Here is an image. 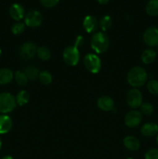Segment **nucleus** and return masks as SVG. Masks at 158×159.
I'll use <instances>...</instances> for the list:
<instances>
[{"instance_id": "obj_1", "label": "nucleus", "mask_w": 158, "mask_h": 159, "mask_svg": "<svg viewBox=\"0 0 158 159\" xmlns=\"http://www.w3.org/2000/svg\"><path fill=\"white\" fill-rule=\"evenodd\" d=\"M84 39L82 36H78L76 38L75 43L73 46H69L64 49L63 52V59L65 63L70 66H75L80 59V53L78 51V47L83 44Z\"/></svg>"}, {"instance_id": "obj_2", "label": "nucleus", "mask_w": 158, "mask_h": 159, "mask_svg": "<svg viewBox=\"0 0 158 159\" xmlns=\"http://www.w3.org/2000/svg\"><path fill=\"white\" fill-rule=\"evenodd\" d=\"M147 80V73L144 68L141 67H134L129 71L127 75V81L131 86L139 88L143 86Z\"/></svg>"}, {"instance_id": "obj_3", "label": "nucleus", "mask_w": 158, "mask_h": 159, "mask_svg": "<svg viewBox=\"0 0 158 159\" xmlns=\"http://www.w3.org/2000/svg\"><path fill=\"white\" fill-rule=\"evenodd\" d=\"M108 46H109V40L104 32L96 33L91 37V47L98 54H102L106 51Z\"/></svg>"}, {"instance_id": "obj_4", "label": "nucleus", "mask_w": 158, "mask_h": 159, "mask_svg": "<svg viewBox=\"0 0 158 159\" xmlns=\"http://www.w3.org/2000/svg\"><path fill=\"white\" fill-rule=\"evenodd\" d=\"M16 107L15 98L9 93H0V113H10Z\"/></svg>"}, {"instance_id": "obj_5", "label": "nucleus", "mask_w": 158, "mask_h": 159, "mask_svg": "<svg viewBox=\"0 0 158 159\" xmlns=\"http://www.w3.org/2000/svg\"><path fill=\"white\" fill-rule=\"evenodd\" d=\"M84 64H85L86 69L93 74H96L99 72L101 69V66H102L100 58L99 56L94 54H87L84 59Z\"/></svg>"}, {"instance_id": "obj_6", "label": "nucleus", "mask_w": 158, "mask_h": 159, "mask_svg": "<svg viewBox=\"0 0 158 159\" xmlns=\"http://www.w3.org/2000/svg\"><path fill=\"white\" fill-rule=\"evenodd\" d=\"M126 102L129 107L133 109H136L141 107L143 102V96L140 91L137 89H132L126 95Z\"/></svg>"}, {"instance_id": "obj_7", "label": "nucleus", "mask_w": 158, "mask_h": 159, "mask_svg": "<svg viewBox=\"0 0 158 159\" xmlns=\"http://www.w3.org/2000/svg\"><path fill=\"white\" fill-rule=\"evenodd\" d=\"M42 22H43V16L38 11H30L25 16V24L29 27H37L40 26Z\"/></svg>"}, {"instance_id": "obj_8", "label": "nucleus", "mask_w": 158, "mask_h": 159, "mask_svg": "<svg viewBox=\"0 0 158 159\" xmlns=\"http://www.w3.org/2000/svg\"><path fill=\"white\" fill-rule=\"evenodd\" d=\"M143 41L147 46L154 47L158 45V29L150 26L146 30L143 34Z\"/></svg>"}, {"instance_id": "obj_9", "label": "nucleus", "mask_w": 158, "mask_h": 159, "mask_svg": "<svg viewBox=\"0 0 158 159\" xmlns=\"http://www.w3.org/2000/svg\"><path fill=\"white\" fill-rule=\"evenodd\" d=\"M37 48L32 42H26L21 46L20 50V57L23 60H29L33 58L37 54Z\"/></svg>"}, {"instance_id": "obj_10", "label": "nucleus", "mask_w": 158, "mask_h": 159, "mask_svg": "<svg viewBox=\"0 0 158 159\" xmlns=\"http://www.w3.org/2000/svg\"><path fill=\"white\" fill-rule=\"evenodd\" d=\"M142 121V114L137 110H131L125 116V124L129 127H135Z\"/></svg>"}, {"instance_id": "obj_11", "label": "nucleus", "mask_w": 158, "mask_h": 159, "mask_svg": "<svg viewBox=\"0 0 158 159\" xmlns=\"http://www.w3.org/2000/svg\"><path fill=\"white\" fill-rule=\"evenodd\" d=\"M99 24L97 19L92 16H87L84 19L83 27L88 34L95 32L99 27Z\"/></svg>"}, {"instance_id": "obj_12", "label": "nucleus", "mask_w": 158, "mask_h": 159, "mask_svg": "<svg viewBox=\"0 0 158 159\" xmlns=\"http://www.w3.org/2000/svg\"><path fill=\"white\" fill-rule=\"evenodd\" d=\"M9 15L13 20L19 21L24 17L25 10L22 5L14 3L9 8Z\"/></svg>"}, {"instance_id": "obj_13", "label": "nucleus", "mask_w": 158, "mask_h": 159, "mask_svg": "<svg viewBox=\"0 0 158 159\" xmlns=\"http://www.w3.org/2000/svg\"><path fill=\"white\" fill-rule=\"evenodd\" d=\"M98 107L99 109L104 111H110V110H113L114 109V101L109 96H104L99 98L98 99L97 102Z\"/></svg>"}, {"instance_id": "obj_14", "label": "nucleus", "mask_w": 158, "mask_h": 159, "mask_svg": "<svg viewBox=\"0 0 158 159\" xmlns=\"http://www.w3.org/2000/svg\"><path fill=\"white\" fill-rule=\"evenodd\" d=\"M140 131L143 136L151 138L158 133V125L154 123H147L142 126Z\"/></svg>"}, {"instance_id": "obj_15", "label": "nucleus", "mask_w": 158, "mask_h": 159, "mask_svg": "<svg viewBox=\"0 0 158 159\" xmlns=\"http://www.w3.org/2000/svg\"><path fill=\"white\" fill-rule=\"evenodd\" d=\"M12 127V119L9 116L3 114L0 116V134L8 133Z\"/></svg>"}, {"instance_id": "obj_16", "label": "nucleus", "mask_w": 158, "mask_h": 159, "mask_svg": "<svg viewBox=\"0 0 158 159\" xmlns=\"http://www.w3.org/2000/svg\"><path fill=\"white\" fill-rule=\"evenodd\" d=\"M123 144L124 146L128 150L132 151V152L137 151L139 148V146H140V143H139V140L133 136L125 137L123 140Z\"/></svg>"}, {"instance_id": "obj_17", "label": "nucleus", "mask_w": 158, "mask_h": 159, "mask_svg": "<svg viewBox=\"0 0 158 159\" xmlns=\"http://www.w3.org/2000/svg\"><path fill=\"white\" fill-rule=\"evenodd\" d=\"M14 77V74L9 68L0 69V85H6L10 83Z\"/></svg>"}, {"instance_id": "obj_18", "label": "nucleus", "mask_w": 158, "mask_h": 159, "mask_svg": "<svg viewBox=\"0 0 158 159\" xmlns=\"http://www.w3.org/2000/svg\"><path fill=\"white\" fill-rule=\"evenodd\" d=\"M156 57V52L153 49H147L142 53L141 59L144 64H150L155 60Z\"/></svg>"}, {"instance_id": "obj_19", "label": "nucleus", "mask_w": 158, "mask_h": 159, "mask_svg": "<svg viewBox=\"0 0 158 159\" xmlns=\"http://www.w3.org/2000/svg\"><path fill=\"white\" fill-rule=\"evenodd\" d=\"M146 12L152 16H158V0H150L146 6Z\"/></svg>"}, {"instance_id": "obj_20", "label": "nucleus", "mask_w": 158, "mask_h": 159, "mask_svg": "<svg viewBox=\"0 0 158 159\" xmlns=\"http://www.w3.org/2000/svg\"><path fill=\"white\" fill-rule=\"evenodd\" d=\"M29 95L25 90H22L20 93H18V94L16 95V97H15V101H16V104L20 106H24L29 102Z\"/></svg>"}, {"instance_id": "obj_21", "label": "nucleus", "mask_w": 158, "mask_h": 159, "mask_svg": "<svg viewBox=\"0 0 158 159\" xmlns=\"http://www.w3.org/2000/svg\"><path fill=\"white\" fill-rule=\"evenodd\" d=\"M14 79H15V82L20 86H23V85H26L28 82L27 76L26 75L24 71H17L14 74Z\"/></svg>"}, {"instance_id": "obj_22", "label": "nucleus", "mask_w": 158, "mask_h": 159, "mask_svg": "<svg viewBox=\"0 0 158 159\" xmlns=\"http://www.w3.org/2000/svg\"><path fill=\"white\" fill-rule=\"evenodd\" d=\"M24 72L26 75L27 76L28 79H30V80H35L37 78H39V75H40L39 70L33 66L27 67L24 70Z\"/></svg>"}, {"instance_id": "obj_23", "label": "nucleus", "mask_w": 158, "mask_h": 159, "mask_svg": "<svg viewBox=\"0 0 158 159\" xmlns=\"http://www.w3.org/2000/svg\"><path fill=\"white\" fill-rule=\"evenodd\" d=\"M37 54L41 60L46 61L50 58L51 52L46 47H40L37 48Z\"/></svg>"}, {"instance_id": "obj_24", "label": "nucleus", "mask_w": 158, "mask_h": 159, "mask_svg": "<svg viewBox=\"0 0 158 159\" xmlns=\"http://www.w3.org/2000/svg\"><path fill=\"white\" fill-rule=\"evenodd\" d=\"M112 18L109 16H103L100 20V22H99L101 29L104 32L108 30L112 26Z\"/></svg>"}, {"instance_id": "obj_25", "label": "nucleus", "mask_w": 158, "mask_h": 159, "mask_svg": "<svg viewBox=\"0 0 158 159\" xmlns=\"http://www.w3.org/2000/svg\"><path fill=\"white\" fill-rule=\"evenodd\" d=\"M39 80L43 85H49L52 82V75L50 72L46 71H43L40 72L39 75Z\"/></svg>"}, {"instance_id": "obj_26", "label": "nucleus", "mask_w": 158, "mask_h": 159, "mask_svg": "<svg viewBox=\"0 0 158 159\" xmlns=\"http://www.w3.org/2000/svg\"><path fill=\"white\" fill-rule=\"evenodd\" d=\"M25 28H26V24L21 22H17V23H14L12 25V28H11V30L12 33L15 35H19V34H21L22 33L24 32Z\"/></svg>"}, {"instance_id": "obj_27", "label": "nucleus", "mask_w": 158, "mask_h": 159, "mask_svg": "<svg viewBox=\"0 0 158 159\" xmlns=\"http://www.w3.org/2000/svg\"><path fill=\"white\" fill-rule=\"evenodd\" d=\"M147 89L151 94L158 95V81L150 80L147 84Z\"/></svg>"}, {"instance_id": "obj_28", "label": "nucleus", "mask_w": 158, "mask_h": 159, "mask_svg": "<svg viewBox=\"0 0 158 159\" xmlns=\"http://www.w3.org/2000/svg\"><path fill=\"white\" fill-rule=\"evenodd\" d=\"M141 113H143L144 115H150L153 112V107L152 104L149 102H145V103L141 105Z\"/></svg>"}, {"instance_id": "obj_29", "label": "nucleus", "mask_w": 158, "mask_h": 159, "mask_svg": "<svg viewBox=\"0 0 158 159\" xmlns=\"http://www.w3.org/2000/svg\"><path fill=\"white\" fill-rule=\"evenodd\" d=\"M145 159H158V149L152 148L145 154Z\"/></svg>"}, {"instance_id": "obj_30", "label": "nucleus", "mask_w": 158, "mask_h": 159, "mask_svg": "<svg viewBox=\"0 0 158 159\" xmlns=\"http://www.w3.org/2000/svg\"><path fill=\"white\" fill-rule=\"evenodd\" d=\"M60 0H40L42 6L46 8H52L58 4Z\"/></svg>"}, {"instance_id": "obj_31", "label": "nucleus", "mask_w": 158, "mask_h": 159, "mask_svg": "<svg viewBox=\"0 0 158 159\" xmlns=\"http://www.w3.org/2000/svg\"><path fill=\"white\" fill-rule=\"evenodd\" d=\"M98 2H99V3H100V4H107V3L108 2V1H109V0H97Z\"/></svg>"}, {"instance_id": "obj_32", "label": "nucleus", "mask_w": 158, "mask_h": 159, "mask_svg": "<svg viewBox=\"0 0 158 159\" xmlns=\"http://www.w3.org/2000/svg\"><path fill=\"white\" fill-rule=\"evenodd\" d=\"M1 159H13L12 156H9V155H6V156L2 157Z\"/></svg>"}, {"instance_id": "obj_33", "label": "nucleus", "mask_w": 158, "mask_h": 159, "mask_svg": "<svg viewBox=\"0 0 158 159\" xmlns=\"http://www.w3.org/2000/svg\"><path fill=\"white\" fill-rule=\"evenodd\" d=\"M1 148H2V141H1V138H0V150H1Z\"/></svg>"}, {"instance_id": "obj_34", "label": "nucleus", "mask_w": 158, "mask_h": 159, "mask_svg": "<svg viewBox=\"0 0 158 159\" xmlns=\"http://www.w3.org/2000/svg\"><path fill=\"white\" fill-rule=\"evenodd\" d=\"M156 143H157L158 144V135H157V138H156Z\"/></svg>"}, {"instance_id": "obj_35", "label": "nucleus", "mask_w": 158, "mask_h": 159, "mask_svg": "<svg viewBox=\"0 0 158 159\" xmlns=\"http://www.w3.org/2000/svg\"><path fill=\"white\" fill-rule=\"evenodd\" d=\"M156 52L158 53V45H157V48H156Z\"/></svg>"}, {"instance_id": "obj_36", "label": "nucleus", "mask_w": 158, "mask_h": 159, "mask_svg": "<svg viewBox=\"0 0 158 159\" xmlns=\"http://www.w3.org/2000/svg\"><path fill=\"white\" fill-rule=\"evenodd\" d=\"M125 159H133V158H125Z\"/></svg>"}, {"instance_id": "obj_37", "label": "nucleus", "mask_w": 158, "mask_h": 159, "mask_svg": "<svg viewBox=\"0 0 158 159\" xmlns=\"http://www.w3.org/2000/svg\"><path fill=\"white\" fill-rule=\"evenodd\" d=\"M1 53H2V51H1V49H0V55H1Z\"/></svg>"}]
</instances>
